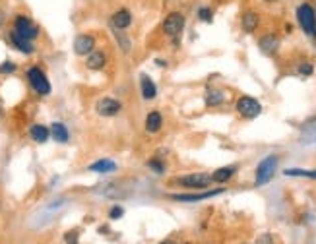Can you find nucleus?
Instances as JSON below:
<instances>
[{"label": "nucleus", "instance_id": "1", "mask_svg": "<svg viewBox=\"0 0 316 244\" xmlns=\"http://www.w3.org/2000/svg\"><path fill=\"white\" fill-rule=\"evenodd\" d=\"M277 163H279L277 155H268V157H264L260 161V165L256 167V180H254L256 186L268 184L272 180L275 171H277Z\"/></svg>", "mask_w": 316, "mask_h": 244}, {"label": "nucleus", "instance_id": "2", "mask_svg": "<svg viewBox=\"0 0 316 244\" xmlns=\"http://www.w3.org/2000/svg\"><path fill=\"white\" fill-rule=\"evenodd\" d=\"M297 22L310 39H316V14L310 4H301L297 8Z\"/></svg>", "mask_w": 316, "mask_h": 244}, {"label": "nucleus", "instance_id": "3", "mask_svg": "<svg viewBox=\"0 0 316 244\" xmlns=\"http://www.w3.org/2000/svg\"><path fill=\"white\" fill-rule=\"evenodd\" d=\"M14 31L18 35H22L24 39H28V41H33V39L39 37V26H37L31 18H28V16H24V14L16 16Z\"/></svg>", "mask_w": 316, "mask_h": 244}, {"label": "nucleus", "instance_id": "4", "mask_svg": "<svg viewBox=\"0 0 316 244\" xmlns=\"http://www.w3.org/2000/svg\"><path fill=\"white\" fill-rule=\"evenodd\" d=\"M28 82H29V86L35 89V93H39V95H49V93H51V84H49L47 76L41 72V68H37V66L29 68Z\"/></svg>", "mask_w": 316, "mask_h": 244}, {"label": "nucleus", "instance_id": "5", "mask_svg": "<svg viewBox=\"0 0 316 244\" xmlns=\"http://www.w3.org/2000/svg\"><path fill=\"white\" fill-rule=\"evenodd\" d=\"M185 29V16L181 12H171L163 20V33L167 37H179L181 31Z\"/></svg>", "mask_w": 316, "mask_h": 244}, {"label": "nucleus", "instance_id": "6", "mask_svg": "<svg viewBox=\"0 0 316 244\" xmlns=\"http://www.w3.org/2000/svg\"><path fill=\"white\" fill-rule=\"evenodd\" d=\"M237 111L244 118H256L262 113V105L254 97L244 95V97H241V99L237 101Z\"/></svg>", "mask_w": 316, "mask_h": 244}, {"label": "nucleus", "instance_id": "7", "mask_svg": "<svg viewBox=\"0 0 316 244\" xmlns=\"http://www.w3.org/2000/svg\"><path fill=\"white\" fill-rule=\"evenodd\" d=\"M177 184L185 188H208L212 184V174L206 172H194V174H187L177 178Z\"/></svg>", "mask_w": 316, "mask_h": 244}, {"label": "nucleus", "instance_id": "8", "mask_svg": "<svg viewBox=\"0 0 316 244\" xmlns=\"http://www.w3.org/2000/svg\"><path fill=\"white\" fill-rule=\"evenodd\" d=\"M91 51H95V37L93 35L82 33L74 39V53L78 57H87Z\"/></svg>", "mask_w": 316, "mask_h": 244}, {"label": "nucleus", "instance_id": "9", "mask_svg": "<svg viewBox=\"0 0 316 244\" xmlns=\"http://www.w3.org/2000/svg\"><path fill=\"white\" fill-rule=\"evenodd\" d=\"M120 109H122V105L113 97H103L95 103V111L99 116H115L120 113Z\"/></svg>", "mask_w": 316, "mask_h": 244}, {"label": "nucleus", "instance_id": "10", "mask_svg": "<svg viewBox=\"0 0 316 244\" xmlns=\"http://www.w3.org/2000/svg\"><path fill=\"white\" fill-rule=\"evenodd\" d=\"M223 194V188H217V190H208V192H202V194H173L171 198L175 201H202V200H210L214 196Z\"/></svg>", "mask_w": 316, "mask_h": 244}, {"label": "nucleus", "instance_id": "11", "mask_svg": "<svg viewBox=\"0 0 316 244\" xmlns=\"http://www.w3.org/2000/svg\"><path fill=\"white\" fill-rule=\"evenodd\" d=\"M111 24H113V28L115 29H126L132 26V14H130L126 8H120L118 12L113 14L111 18Z\"/></svg>", "mask_w": 316, "mask_h": 244}, {"label": "nucleus", "instance_id": "12", "mask_svg": "<svg viewBox=\"0 0 316 244\" xmlns=\"http://www.w3.org/2000/svg\"><path fill=\"white\" fill-rule=\"evenodd\" d=\"M10 43L14 45L20 53H24V55H31V53L35 51L33 43H31V41H28V39H24L22 35H18L14 29L10 31Z\"/></svg>", "mask_w": 316, "mask_h": 244}, {"label": "nucleus", "instance_id": "13", "mask_svg": "<svg viewBox=\"0 0 316 244\" xmlns=\"http://www.w3.org/2000/svg\"><path fill=\"white\" fill-rule=\"evenodd\" d=\"M258 45H260V51H262L264 55H273V53L279 49V39H277L273 33H268V35H264V37L260 39Z\"/></svg>", "mask_w": 316, "mask_h": 244}, {"label": "nucleus", "instance_id": "14", "mask_svg": "<svg viewBox=\"0 0 316 244\" xmlns=\"http://www.w3.org/2000/svg\"><path fill=\"white\" fill-rule=\"evenodd\" d=\"M140 84H142V95H144V99H155L157 87H155L153 80H151L147 74H142V76H140Z\"/></svg>", "mask_w": 316, "mask_h": 244}, {"label": "nucleus", "instance_id": "15", "mask_svg": "<svg viewBox=\"0 0 316 244\" xmlns=\"http://www.w3.org/2000/svg\"><path fill=\"white\" fill-rule=\"evenodd\" d=\"M105 62H107V57H105L103 51H91V53L87 55L86 64L89 70H101V68L105 66Z\"/></svg>", "mask_w": 316, "mask_h": 244}, {"label": "nucleus", "instance_id": "16", "mask_svg": "<svg viewBox=\"0 0 316 244\" xmlns=\"http://www.w3.org/2000/svg\"><path fill=\"white\" fill-rule=\"evenodd\" d=\"M260 24V16L256 12H246L241 20V28H243L244 33H254L256 28Z\"/></svg>", "mask_w": 316, "mask_h": 244}, {"label": "nucleus", "instance_id": "17", "mask_svg": "<svg viewBox=\"0 0 316 244\" xmlns=\"http://www.w3.org/2000/svg\"><path fill=\"white\" fill-rule=\"evenodd\" d=\"M51 136L55 138V142H58V144H66V142H68V138H70L68 128H66L62 122H55V124H51Z\"/></svg>", "mask_w": 316, "mask_h": 244}, {"label": "nucleus", "instance_id": "18", "mask_svg": "<svg viewBox=\"0 0 316 244\" xmlns=\"http://www.w3.org/2000/svg\"><path fill=\"white\" fill-rule=\"evenodd\" d=\"M29 136L37 142V144H45L47 140H49V136H51V130L43 126V124H33L31 128H29Z\"/></svg>", "mask_w": 316, "mask_h": 244}, {"label": "nucleus", "instance_id": "19", "mask_svg": "<svg viewBox=\"0 0 316 244\" xmlns=\"http://www.w3.org/2000/svg\"><path fill=\"white\" fill-rule=\"evenodd\" d=\"M161 126H163V118H161V115H159L157 111H151L149 115L145 116V130H147L149 134L159 132Z\"/></svg>", "mask_w": 316, "mask_h": 244}, {"label": "nucleus", "instance_id": "20", "mask_svg": "<svg viewBox=\"0 0 316 244\" xmlns=\"http://www.w3.org/2000/svg\"><path fill=\"white\" fill-rule=\"evenodd\" d=\"M89 171L99 172V174L113 172V171H116V163L115 161H111V159H101V161H95L93 165H89Z\"/></svg>", "mask_w": 316, "mask_h": 244}, {"label": "nucleus", "instance_id": "21", "mask_svg": "<svg viewBox=\"0 0 316 244\" xmlns=\"http://www.w3.org/2000/svg\"><path fill=\"white\" fill-rule=\"evenodd\" d=\"M235 172H237L235 167H221V169H217V171L212 174V180H214V182H227L229 178H233Z\"/></svg>", "mask_w": 316, "mask_h": 244}, {"label": "nucleus", "instance_id": "22", "mask_svg": "<svg viewBox=\"0 0 316 244\" xmlns=\"http://www.w3.org/2000/svg\"><path fill=\"white\" fill-rule=\"evenodd\" d=\"M225 101V95H223V91H219V89H210L208 93H206V105L208 107H217V105H221Z\"/></svg>", "mask_w": 316, "mask_h": 244}, {"label": "nucleus", "instance_id": "23", "mask_svg": "<svg viewBox=\"0 0 316 244\" xmlns=\"http://www.w3.org/2000/svg\"><path fill=\"white\" fill-rule=\"evenodd\" d=\"M115 41L118 43V49H122V53H130V47H132V43H130V39L126 37V33H122V29H115Z\"/></svg>", "mask_w": 316, "mask_h": 244}, {"label": "nucleus", "instance_id": "24", "mask_svg": "<svg viewBox=\"0 0 316 244\" xmlns=\"http://www.w3.org/2000/svg\"><path fill=\"white\" fill-rule=\"evenodd\" d=\"M285 176H301V178H312L316 180V171H306V169H285Z\"/></svg>", "mask_w": 316, "mask_h": 244}, {"label": "nucleus", "instance_id": "25", "mask_svg": "<svg viewBox=\"0 0 316 244\" xmlns=\"http://www.w3.org/2000/svg\"><path fill=\"white\" fill-rule=\"evenodd\" d=\"M147 167L155 172V174H163V172H165V165H163L161 161H157V159H151V161H147Z\"/></svg>", "mask_w": 316, "mask_h": 244}, {"label": "nucleus", "instance_id": "26", "mask_svg": "<svg viewBox=\"0 0 316 244\" xmlns=\"http://www.w3.org/2000/svg\"><path fill=\"white\" fill-rule=\"evenodd\" d=\"M198 18H200L202 22H206V24H210L212 22V18H214V12L208 8V6H202L200 10H198Z\"/></svg>", "mask_w": 316, "mask_h": 244}, {"label": "nucleus", "instance_id": "27", "mask_svg": "<svg viewBox=\"0 0 316 244\" xmlns=\"http://www.w3.org/2000/svg\"><path fill=\"white\" fill-rule=\"evenodd\" d=\"M14 70H16V64L10 62V60H6V62L0 64V74H12Z\"/></svg>", "mask_w": 316, "mask_h": 244}, {"label": "nucleus", "instance_id": "28", "mask_svg": "<svg viewBox=\"0 0 316 244\" xmlns=\"http://www.w3.org/2000/svg\"><path fill=\"white\" fill-rule=\"evenodd\" d=\"M64 240H66V244H78V232H76V230L66 232V234H64Z\"/></svg>", "mask_w": 316, "mask_h": 244}, {"label": "nucleus", "instance_id": "29", "mask_svg": "<svg viewBox=\"0 0 316 244\" xmlns=\"http://www.w3.org/2000/svg\"><path fill=\"white\" fill-rule=\"evenodd\" d=\"M256 244H273L272 240V234H268V232H264V234H260Z\"/></svg>", "mask_w": 316, "mask_h": 244}, {"label": "nucleus", "instance_id": "30", "mask_svg": "<svg viewBox=\"0 0 316 244\" xmlns=\"http://www.w3.org/2000/svg\"><path fill=\"white\" fill-rule=\"evenodd\" d=\"M299 72H301L302 76H310V74H312V66H310L308 62H302L301 68H299Z\"/></svg>", "mask_w": 316, "mask_h": 244}, {"label": "nucleus", "instance_id": "31", "mask_svg": "<svg viewBox=\"0 0 316 244\" xmlns=\"http://www.w3.org/2000/svg\"><path fill=\"white\" fill-rule=\"evenodd\" d=\"M120 215H122V207H118V205H115V207L111 209V213H109L111 219H118Z\"/></svg>", "mask_w": 316, "mask_h": 244}, {"label": "nucleus", "instance_id": "32", "mask_svg": "<svg viewBox=\"0 0 316 244\" xmlns=\"http://www.w3.org/2000/svg\"><path fill=\"white\" fill-rule=\"evenodd\" d=\"M4 24H6V12H4L2 8H0V28H2Z\"/></svg>", "mask_w": 316, "mask_h": 244}, {"label": "nucleus", "instance_id": "33", "mask_svg": "<svg viewBox=\"0 0 316 244\" xmlns=\"http://www.w3.org/2000/svg\"><path fill=\"white\" fill-rule=\"evenodd\" d=\"M161 244H175L173 240H165V242H161Z\"/></svg>", "mask_w": 316, "mask_h": 244}, {"label": "nucleus", "instance_id": "34", "mask_svg": "<svg viewBox=\"0 0 316 244\" xmlns=\"http://www.w3.org/2000/svg\"><path fill=\"white\" fill-rule=\"evenodd\" d=\"M264 2H275V0H264Z\"/></svg>", "mask_w": 316, "mask_h": 244}, {"label": "nucleus", "instance_id": "35", "mask_svg": "<svg viewBox=\"0 0 316 244\" xmlns=\"http://www.w3.org/2000/svg\"><path fill=\"white\" fill-rule=\"evenodd\" d=\"M314 14H316V12H314Z\"/></svg>", "mask_w": 316, "mask_h": 244}]
</instances>
